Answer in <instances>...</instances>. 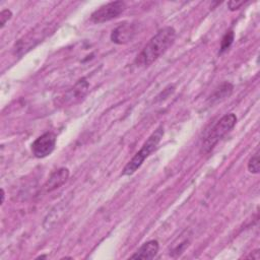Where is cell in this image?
<instances>
[{
  "label": "cell",
  "mask_w": 260,
  "mask_h": 260,
  "mask_svg": "<svg viewBox=\"0 0 260 260\" xmlns=\"http://www.w3.org/2000/svg\"><path fill=\"white\" fill-rule=\"evenodd\" d=\"M237 116L234 113H229L222 116L212 127L207 131L201 144V152H210L217 142L224 137L236 125Z\"/></svg>",
  "instance_id": "obj_3"
},
{
  "label": "cell",
  "mask_w": 260,
  "mask_h": 260,
  "mask_svg": "<svg viewBox=\"0 0 260 260\" xmlns=\"http://www.w3.org/2000/svg\"><path fill=\"white\" fill-rule=\"evenodd\" d=\"M88 82L85 78L79 79L73 87L68 89L62 98H60V105L63 107L74 105L78 102H80L88 90Z\"/></svg>",
  "instance_id": "obj_6"
},
{
  "label": "cell",
  "mask_w": 260,
  "mask_h": 260,
  "mask_svg": "<svg viewBox=\"0 0 260 260\" xmlns=\"http://www.w3.org/2000/svg\"><path fill=\"white\" fill-rule=\"evenodd\" d=\"M244 4H245L244 1H230V2H228V6H229L230 10H232V11L238 10Z\"/></svg>",
  "instance_id": "obj_15"
},
{
  "label": "cell",
  "mask_w": 260,
  "mask_h": 260,
  "mask_svg": "<svg viewBox=\"0 0 260 260\" xmlns=\"http://www.w3.org/2000/svg\"><path fill=\"white\" fill-rule=\"evenodd\" d=\"M159 249L158 242L156 240H150L145 242L140 246V248L130 256L131 259H139V260H149L153 259Z\"/></svg>",
  "instance_id": "obj_9"
},
{
  "label": "cell",
  "mask_w": 260,
  "mask_h": 260,
  "mask_svg": "<svg viewBox=\"0 0 260 260\" xmlns=\"http://www.w3.org/2000/svg\"><path fill=\"white\" fill-rule=\"evenodd\" d=\"M4 199H5V192H4V189L2 188L1 189V204L4 202Z\"/></svg>",
  "instance_id": "obj_17"
},
{
  "label": "cell",
  "mask_w": 260,
  "mask_h": 260,
  "mask_svg": "<svg viewBox=\"0 0 260 260\" xmlns=\"http://www.w3.org/2000/svg\"><path fill=\"white\" fill-rule=\"evenodd\" d=\"M192 233L189 230H185L177 239L174 241L172 248L170 249V255L172 257L180 256L191 243Z\"/></svg>",
  "instance_id": "obj_10"
},
{
  "label": "cell",
  "mask_w": 260,
  "mask_h": 260,
  "mask_svg": "<svg viewBox=\"0 0 260 260\" xmlns=\"http://www.w3.org/2000/svg\"><path fill=\"white\" fill-rule=\"evenodd\" d=\"M12 12L9 9H3L0 12V27L3 28L6 24V22L11 18Z\"/></svg>",
  "instance_id": "obj_14"
},
{
  "label": "cell",
  "mask_w": 260,
  "mask_h": 260,
  "mask_svg": "<svg viewBox=\"0 0 260 260\" xmlns=\"http://www.w3.org/2000/svg\"><path fill=\"white\" fill-rule=\"evenodd\" d=\"M233 89H234V86L232 83L230 82H223L222 84H220L216 89L215 91L208 98L207 100V103L209 104V106L211 105H214L218 102H221L223 101L224 99L229 98L232 92H233Z\"/></svg>",
  "instance_id": "obj_11"
},
{
  "label": "cell",
  "mask_w": 260,
  "mask_h": 260,
  "mask_svg": "<svg viewBox=\"0 0 260 260\" xmlns=\"http://www.w3.org/2000/svg\"><path fill=\"white\" fill-rule=\"evenodd\" d=\"M136 34V24L130 22H123L113 29L111 34V41L118 45L127 44L134 39Z\"/></svg>",
  "instance_id": "obj_7"
},
{
  "label": "cell",
  "mask_w": 260,
  "mask_h": 260,
  "mask_svg": "<svg viewBox=\"0 0 260 260\" xmlns=\"http://www.w3.org/2000/svg\"><path fill=\"white\" fill-rule=\"evenodd\" d=\"M176 40V30L172 26H166L159 29L144 46L142 51L135 58L137 67H147L164 55Z\"/></svg>",
  "instance_id": "obj_1"
},
{
  "label": "cell",
  "mask_w": 260,
  "mask_h": 260,
  "mask_svg": "<svg viewBox=\"0 0 260 260\" xmlns=\"http://www.w3.org/2000/svg\"><path fill=\"white\" fill-rule=\"evenodd\" d=\"M162 136H164V126L159 125L151 133V135L147 138V140L143 143L139 151H137L136 154L127 162V165L123 169L122 175L124 176L133 175L141 167L143 161L150 155V153L154 151V149L160 142Z\"/></svg>",
  "instance_id": "obj_2"
},
{
  "label": "cell",
  "mask_w": 260,
  "mask_h": 260,
  "mask_svg": "<svg viewBox=\"0 0 260 260\" xmlns=\"http://www.w3.org/2000/svg\"><path fill=\"white\" fill-rule=\"evenodd\" d=\"M69 178V170L67 168H59L54 171L47 182L44 185V190L46 192H52L60 188Z\"/></svg>",
  "instance_id": "obj_8"
},
{
  "label": "cell",
  "mask_w": 260,
  "mask_h": 260,
  "mask_svg": "<svg viewBox=\"0 0 260 260\" xmlns=\"http://www.w3.org/2000/svg\"><path fill=\"white\" fill-rule=\"evenodd\" d=\"M259 150L257 149L256 152L250 157L248 161V171L251 174H259L260 171V164H259Z\"/></svg>",
  "instance_id": "obj_12"
},
{
  "label": "cell",
  "mask_w": 260,
  "mask_h": 260,
  "mask_svg": "<svg viewBox=\"0 0 260 260\" xmlns=\"http://www.w3.org/2000/svg\"><path fill=\"white\" fill-rule=\"evenodd\" d=\"M56 146V135L53 132H46L39 136L31 143L32 154L38 158L50 155Z\"/></svg>",
  "instance_id": "obj_5"
},
{
  "label": "cell",
  "mask_w": 260,
  "mask_h": 260,
  "mask_svg": "<svg viewBox=\"0 0 260 260\" xmlns=\"http://www.w3.org/2000/svg\"><path fill=\"white\" fill-rule=\"evenodd\" d=\"M126 9L124 1H113L102 5L90 15V20L94 23H103L121 15Z\"/></svg>",
  "instance_id": "obj_4"
},
{
  "label": "cell",
  "mask_w": 260,
  "mask_h": 260,
  "mask_svg": "<svg viewBox=\"0 0 260 260\" xmlns=\"http://www.w3.org/2000/svg\"><path fill=\"white\" fill-rule=\"evenodd\" d=\"M259 250H255L251 253L250 256H248V258H252V259H259Z\"/></svg>",
  "instance_id": "obj_16"
},
{
  "label": "cell",
  "mask_w": 260,
  "mask_h": 260,
  "mask_svg": "<svg viewBox=\"0 0 260 260\" xmlns=\"http://www.w3.org/2000/svg\"><path fill=\"white\" fill-rule=\"evenodd\" d=\"M234 38H235V34L233 30H230L228 32H225V35L223 36L222 40H221V43H220V51L219 53H223L224 51H226L231 45L233 44L234 42Z\"/></svg>",
  "instance_id": "obj_13"
}]
</instances>
